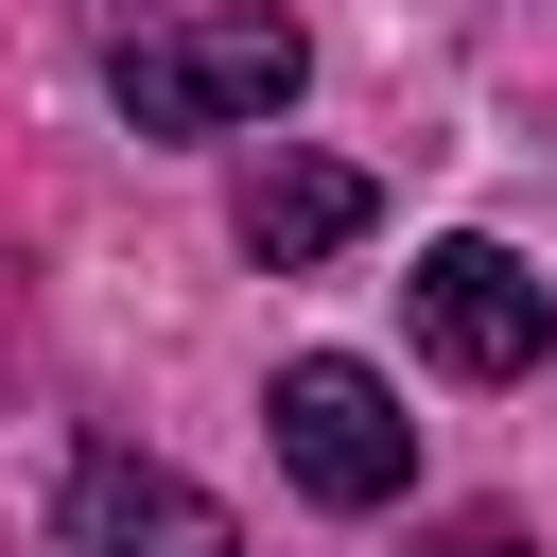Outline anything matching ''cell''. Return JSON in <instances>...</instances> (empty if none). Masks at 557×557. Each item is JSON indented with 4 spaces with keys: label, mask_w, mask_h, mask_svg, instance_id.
Masks as SVG:
<instances>
[{
    "label": "cell",
    "mask_w": 557,
    "mask_h": 557,
    "mask_svg": "<svg viewBox=\"0 0 557 557\" xmlns=\"http://www.w3.org/2000/svg\"><path fill=\"white\" fill-rule=\"evenodd\" d=\"M296 70H313V35H296L278 0H174V17H122V52H104V87H122V122H139V139L278 122V104H296Z\"/></svg>",
    "instance_id": "obj_1"
},
{
    "label": "cell",
    "mask_w": 557,
    "mask_h": 557,
    "mask_svg": "<svg viewBox=\"0 0 557 557\" xmlns=\"http://www.w3.org/2000/svg\"><path fill=\"white\" fill-rule=\"evenodd\" d=\"M261 435H278V470H296L313 505H400V487H418V418H400V383L348 366V348H296V366L261 383Z\"/></svg>",
    "instance_id": "obj_2"
},
{
    "label": "cell",
    "mask_w": 557,
    "mask_h": 557,
    "mask_svg": "<svg viewBox=\"0 0 557 557\" xmlns=\"http://www.w3.org/2000/svg\"><path fill=\"white\" fill-rule=\"evenodd\" d=\"M418 348L453 366V383H522L540 348H557V278H522V244H487V226H453V244H418Z\"/></svg>",
    "instance_id": "obj_3"
},
{
    "label": "cell",
    "mask_w": 557,
    "mask_h": 557,
    "mask_svg": "<svg viewBox=\"0 0 557 557\" xmlns=\"http://www.w3.org/2000/svg\"><path fill=\"white\" fill-rule=\"evenodd\" d=\"M70 557H244V522L157 453H87L70 470Z\"/></svg>",
    "instance_id": "obj_4"
},
{
    "label": "cell",
    "mask_w": 557,
    "mask_h": 557,
    "mask_svg": "<svg viewBox=\"0 0 557 557\" xmlns=\"http://www.w3.org/2000/svg\"><path fill=\"white\" fill-rule=\"evenodd\" d=\"M226 226H244V261H331V244H366V174L348 157H261L244 191H226Z\"/></svg>",
    "instance_id": "obj_5"
},
{
    "label": "cell",
    "mask_w": 557,
    "mask_h": 557,
    "mask_svg": "<svg viewBox=\"0 0 557 557\" xmlns=\"http://www.w3.org/2000/svg\"><path fill=\"white\" fill-rule=\"evenodd\" d=\"M418 557H540L522 522H453V540H418Z\"/></svg>",
    "instance_id": "obj_6"
}]
</instances>
